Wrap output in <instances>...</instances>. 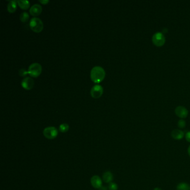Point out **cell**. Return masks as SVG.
Returning <instances> with one entry per match:
<instances>
[{"label":"cell","instance_id":"9","mask_svg":"<svg viewBox=\"0 0 190 190\" xmlns=\"http://www.w3.org/2000/svg\"><path fill=\"white\" fill-rule=\"evenodd\" d=\"M91 184L95 189H100L102 187V180L98 176H94L91 178Z\"/></svg>","mask_w":190,"mask_h":190},{"label":"cell","instance_id":"18","mask_svg":"<svg viewBox=\"0 0 190 190\" xmlns=\"http://www.w3.org/2000/svg\"><path fill=\"white\" fill-rule=\"evenodd\" d=\"M118 189V187L117 184L114 182H111L109 184L108 189L109 190H117Z\"/></svg>","mask_w":190,"mask_h":190},{"label":"cell","instance_id":"23","mask_svg":"<svg viewBox=\"0 0 190 190\" xmlns=\"http://www.w3.org/2000/svg\"><path fill=\"white\" fill-rule=\"evenodd\" d=\"M187 152H188V154H189V156L190 157V145L189 147V148H188Z\"/></svg>","mask_w":190,"mask_h":190},{"label":"cell","instance_id":"13","mask_svg":"<svg viewBox=\"0 0 190 190\" xmlns=\"http://www.w3.org/2000/svg\"><path fill=\"white\" fill-rule=\"evenodd\" d=\"M17 2L15 0L10 1L9 3L7 5V10L8 12L10 13H13L16 11L17 8Z\"/></svg>","mask_w":190,"mask_h":190},{"label":"cell","instance_id":"25","mask_svg":"<svg viewBox=\"0 0 190 190\" xmlns=\"http://www.w3.org/2000/svg\"></svg>","mask_w":190,"mask_h":190},{"label":"cell","instance_id":"7","mask_svg":"<svg viewBox=\"0 0 190 190\" xmlns=\"http://www.w3.org/2000/svg\"><path fill=\"white\" fill-rule=\"evenodd\" d=\"M175 114L178 117L182 119H184L186 118L188 116L189 111L186 108L183 106H178L175 109Z\"/></svg>","mask_w":190,"mask_h":190},{"label":"cell","instance_id":"6","mask_svg":"<svg viewBox=\"0 0 190 190\" xmlns=\"http://www.w3.org/2000/svg\"><path fill=\"white\" fill-rule=\"evenodd\" d=\"M103 93V88L101 85L96 84L91 88V94L94 98L97 99L100 98Z\"/></svg>","mask_w":190,"mask_h":190},{"label":"cell","instance_id":"19","mask_svg":"<svg viewBox=\"0 0 190 190\" xmlns=\"http://www.w3.org/2000/svg\"><path fill=\"white\" fill-rule=\"evenodd\" d=\"M178 127L179 128H183L186 126V122L183 119L179 120L178 122Z\"/></svg>","mask_w":190,"mask_h":190},{"label":"cell","instance_id":"4","mask_svg":"<svg viewBox=\"0 0 190 190\" xmlns=\"http://www.w3.org/2000/svg\"><path fill=\"white\" fill-rule=\"evenodd\" d=\"M43 134L46 138L53 140L58 136V129L54 127H48L44 129Z\"/></svg>","mask_w":190,"mask_h":190},{"label":"cell","instance_id":"15","mask_svg":"<svg viewBox=\"0 0 190 190\" xmlns=\"http://www.w3.org/2000/svg\"><path fill=\"white\" fill-rule=\"evenodd\" d=\"M177 190H190V186L185 182L180 183L177 186Z\"/></svg>","mask_w":190,"mask_h":190},{"label":"cell","instance_id":"8","mask_svg":"<svg viewBox=\"0 0 190 190\" xmlns=\"http://www.w3.org/2000/svg\"><path fill=\"white\" fill-rule=\"evenodd\" d=\"M33 80L30 77H26L21 82V85L26 90H30L33 87Z\"/></svg>","mask_w":190,"mask_h":190},{"label":"cell","instance_id":"22","mask_svg":"<svg viewBox=\"0 0 190 190\" xmlns=\"http://www.w3.org/2000/svg\"><path fill=\"white\" fill-rule=\"evenodd\" d=\"M40 2L42 3V4H46L47 3L49 2L48 0H40Z\"/></svg>","mask_w":190,"mask_h":190},{"label":"cell","instance_id":"1","mask_svg":"<svg viewBox=\"0 0 190 190\" xmlns=\"http://www.w3.org/2000/svg\"><path fill=\"white\" fill-rule=\"evenodd\" d=\"M105 75V72L102 67L95 66L93 67L91 71V77L93 82L95 83H100L103 80Z\"/></svg>","mask_w":190,"mask_h":190},{"label":"cell","instance_id":"24","mask_svg":"<svg viewBox=\"0 0 190 190\" xmlns=\"http://www.w3.org/2000/svg\"><path fill=\"white\" fill-rule=\"evenodd\" d=\"M153 190H162L160 188H158V187H156V188H155Z\"/></svg>","mask_w":190,"mask_h":190},{"label":"cell","instance_id":"17","mask_svg":"<svg viewBox=\"0 0 190 190\" xmlns=\"http://www.w3.org/2000/svg\"><path fill=\"white\" fill-rule=\"evenodd\" d=\"M29 18V15L27 12H23L20 14V19L22 22H25L28 20Z\"/></svg>","mask_w":190,"mask_h":190},{"label":"cell","instance_id":"21","mask_svg":"<svg viewBox=\"0 0 190 190\" xmlns=\"http://www.w3.org/2000/svg\"><path fill=\"white\" fill-rule=\"evenodd\" d=\"M185 138H186V141L190 143V131L186 133Z\"/></svg>","mask_w":190,"mask_h":190},{"label":"cell","instance_id":"11","mask_svg":"<svg viewBox=\"0 0 190 190\" xmlns=\"http://www.w3.org/2000/svg\"><path fill=\"white\" fill-rule=\"evenodd\" d=\"M185 133L180 129H174L171 133V136L176 140H181L184 137Z\"/></svg>","mask_w":190,"mask_h":190},{"label":"cell","instance_id":"2","mask_svg":"<svg viewBox=\"0 0 190 190\" xmlns=\"http://www.w3.org/2000/svg\"><path fill=\"white\" fill-rule=\"evenodd\" d=\"M30 27L34 32L40 33L43 29L44 24L40 19L34 17L30 20Z\"/></svg>","mask_w":190,"mask_h":190},{"label":"cell","instance_id":"14","mask_svg":"<svg viewBox=\"0 0 190 190\" xmlns=\"http://www.w3.org/2000/svg\"><path fill=\"white\" fill-rule=\"evenodd\" d=\"M17 3L19 6L24 10L27 9L30 6V2L29 1L27 0H19L17 1Z\"/></svg>","mask_w":190,"mask_h":190},{"label":"cell","instance_id":"12","mask_svg":"<svg viewBox=\"0 0 190 190\" xmlns=\"http://www.w3.org/2000/svg\"><path fill=\"white\" fill-rule=\"evenodd\" d=\"M113 180V175L111 172L107 171L104 173L103 174V180L104 182L111 183L112 182Z\"/></svg>","mask_w":190,"mask_h":190},{"label":"cell","instance_id":"3","mask_svg":"<svg viewBox=\"0 0 190 190\" xmlns=\"http://www.w3.org/2000/svg\"><path fill=\"white\" fill-rule=\"evenodd\" d=\"M42 71V65L37 62H34L29 66L27 71L30 76L33 77H37L41 74Z\"/></svg>","mask_w":190,"mask_h":190},{"label":"cell","instance_id":"10","mask_svg":"<svg viewBox=\"0 0 190 190\" xmlns=\"http://www.w3.org/2000/svg\"><path fill=\"white\" fill-rule=\"evenodd\" d=\"M42 7L40 4H34L30 7V13L33 16H37L42 13Z\"/></svg>","mask_w":190,"mask_h":190},{"label":"cell","instance_id":"16","mask_svg":"<svg viewBox=\"0 0 190 190\" xmlns=\"http://www.w3.org/2000/svg\"><path fill=\"white\" fill-rule=\"evenodd\" d=\"M69 129V125L66 123H62L60 124L59 127V130L60 132L62 133H66L68 131Z\"/></svg>","mask_w":190,"mask_h":190},{"label":"cell","instance_id":"5","mask_svg":"<svg viewBox=\"0 0 190 190\" xmlns=\"http://www.w3.org/2000/svg\"><path fill=\"white\" fill-rule=\"evenodd\" d=\"M152 42L153 44L157 46H162L165 44L166 38L164 34L160 32L154 33L152 36Z\"/></svg>","mask_w":190,"mask_h":190},{"label":"cell","instance_id":"20","mask_svg":"<svg viewBox=\"0 0 190 190\" xmlns=\"http://www.w3.org/2000/svg\"><path fill=\"white\" fill-rule=\"evenodd\" d=\"M19 74L21 76H24L29 73H28V71L25 70V69H21L19 71Z\"/></svg>","mask_w":190,"mask_h":190}]
</instances>
